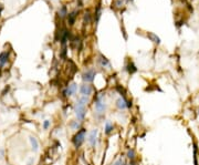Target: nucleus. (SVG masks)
<instances>
[{"mask_svg":"<svg viewBox=\"0 0 199 165\" xmlns=\"http://www.w3.org/2000/svg\"><path fill=\"white\" fill-rule=\"evenodd\" d=\"M89 101H90L89 97H83V95H81L77 99L76 103H75L74 112L77 121H80V122L84 121V119H85V115H86V104L89 103Z\"/></svg>","mask_w":199,"mask_h":165,"instance_id":"1","label":"nucleus"},{"mask_svg":"<svg viewBox=\"0 0 199 165\" xmlns=\"http://www.w3.org/2000/svg\"><path fill=\"white\" fill-rule=\"evenodd\" d=\"M105 95L104 94H97L94 99V109H95V113L97 116L104 115V112L106 110V103H105Z\"/></svg>","mask_w":199,"mask_h":165,"instance_id":"2","label":"nucleus"},{"mask_svg":"<svg viewBox=\"0 0 199 165\" xmlns=\"http://www.w3.org/2000/svg\"><path fill=\"white\" fill-rule=\"evenodd\" d=\"M85 136H86V129H84V127H81L75 133V135L72 139V143H73L75 149H79L82 146V144L85 142Z\"/></svg>","mask_w":199,"mask_h":165,"instance_id":"3","label":"nucleus"},{"mask_svg":"<svg viewBox=\"0 0 199 165\" xmlns=\"http://www.w3.org/2000/svg\"><path fill=\"white\" fill-rule=\"evenodd\" d=\"M115 105L118 110L124 111V110H126V109H130V107H132V103L126 99L124 95H121V97L115 101Z\"/></svg>","mask_w":199,"mask_h":165,"instance_id":"4","label":"nucleus"},{"mask_svg":"<svg viewBox=\"0 0 199 165\" xmlns=\"http://www.w3.org/2000/svg\"><path fill=\"white\" fill-rule=\"evenodd\" d=\"M76 90H77V84L76 83H71L66 87L64 90L62 91V95L64 98H69V97H72L76 93Z\"/></svg>","mask_w":199,"mask_h":165,"instance_id":"5","label":"nucleus"},{"mask_svg":"<svg viewBox=\"0 0 199 165\" xmlns=\"http://www.w3.org/2000/svg\"><path fill=\"white\" fill-rule=\"evenodd\" d=\"M95 75H96V71L93 70V69H89L87 71H85L82 74V80L84 83H91L94 81L95 79Z\"/></svg>","mask_w":199,"mask_h":165,"instance_id":"6","label":"nucleus"},{"mask_svg":"<svg viewBox=\"0 0 199 165\" xmlns=\"http://www.w3.org/2000/svg\"><path fill=\"white\" fill-rule=\"evenodd\" d=\"M80 93L83 97H90L93 93V87L89 83H83L80 85Z\"/></svg>","mask_w":199,"mask_h":165,"instance_id":"7","label":"nucleus"},{"mask_svg":"<svg viewBox=\"0 0 199 165\" xmlns=\"http://www.w3.org/2000/svg\"><path fill=\"white\" fill-rule=\"evenodd\" d=\"M97 129H93L91 130V132L89 133V136H87V142H89V144L91 145L92 148H95V145H96V142H97Z\"/></svg>","mask_w":199,"mask_h":165,"instance_id":"8","label":"nucleus"},{"mask_svg":"<svg viewBox=\"0 0 199 165\" xmlns=\"http://www.w3.org/2000/svg\"><path fill=\"white\" fill-rule=\"evenodd\" d=\"M97 62L102 68H111V62L108 61V59L106 57H104L103 54H100L99 59H97Z\"/></svg>","mask_w":199,"mask_h":165,"instance_id":"9","label":"nucleus"},{"mask_svg":"<svg viewBox=\"0 0 199 165\" xmlns=\"http://www.w3.org/2000/svg\"><path fill=\"white\" fill-rule=\"evenodd\" d=\"M77 13H79L77 10H73L72 12H70V13L67 15V21H69V25H74L75 19H76V17H77Z\"/></svg>","mask_w":199,"mask_h":165,"instance_id":"10","label":"nucleus"},{"mask_svg":"<svg viewBox=\"0 0 199 165\" xmlns=\"http://www.w3.org/2000/svg\"><path fill=\"white\" fill-rule=\"evenodd\" d=\"M29 142L31 144V149H32L33 152H38L39 151V142H38V140L34 136H30L29 138Z\"/></svg>","mask_w":199,"mask_h":165,"instance_id":"11","label":"nucleus"},{"mask_svg":"<svg viewBox=\"0 0 199 165\" xmlns=\"http://www.w3.org/2000/svg\"><path fill=\"white\" fill-rule=\"evenodd\" d=\"M124 69H125V71H127V72H128L130 74H132V73H135V72L137 71V68H136V66H135V64L133 63L132 61H130V62H128V63H127V64L125 66Z\"/></svg>","mask_w":199,"mask_h":165,"instance_id":"12","label":"nucleus"},{"mask_svg":"<svg viewBox=\"0 0 199 165\" xmlns=\"http://www.w3.org/2000/svg\"><path fill=\"white\" fill-rule=\"evenodd\" d=\"M8 58H9L8 52H1L0 53V68H2V66L7 63Z\"/></svg>","mask_w":199,"mask_h":165,"instance_id":"13","label":"nucleus"},{"mask_svg":"<svg viewBox=\"0 0 199 165\" xmlns=\"http://www.w3.org/2000/svg\"><path fill=\"white\" fill-rule=\"evenodd\" d=\"M101 15H102V7H101V5H97L96 8H95V12H94V21H95V23L99 22Z\"/></svg>","mask_w":199,"mask_h":165,"instance_id":"14","label":"nucleus"},{"mask_svg":"<svg viewBox=\"0 0 199 165\" xmlns=\"http://www.w3.org/2000/svg\"><path fill=\"white\" fill-rule=\"evenodd\" d=\"M113 130H114V125L111 123V121H106L105 122V127H104V132L106 135H110L111 133L113 132Z\"/></svg>","mask_w":199,"mask_h":165,"instance_id":"15","label":"nucleus"},{"mask_svg":"<svg viewBox=\"0 0 199 165\" xmlns=\"http://www.w3.org/2000/svg\"><path fill=\"white\" fill-rule=\"evenodd\" d=\"M70 127H71L72 130H74V131H79V130L81 129V122L77 121V120H72V121L70 122Z\"/></svg>","mask_w":199,"mask_h":165,"instance_id":"16","label":"nucleus"},{"mask_svg":"<svg viewBox=\"0 0 199 165\" xmlns=\"http://www.w3.org/2000/svg\"><path fill=\"white\" fill-rule=\"evenodd\" d=\"M67 15H69V12H67V8H66V6H62L61 8L59 9V17H60L61 19L66 18Z\"/></svg>","mask_w":199,"mask_h":165,"instance_id":"17","label":"nucleus"},{"mask_svg":"<svg viewBox=\"0 0 199 165\" xmlns=\"http://www.w3.org/2000/svg\"><path fill=\"white\" fill-rule=\"evenodd\" d=\"M91 12L89 11V10H86L85 11V13H84V17H83V22H84V25H90L91 23Z\"/></svg>","mask_w":199,"mask_h":165,"instance_id":"18","label":"nucleus"},{"mask_svg":"<svg viewBox=\"0 0 199 165\" xmlns=\"http://www.w3.org/2000/svg\"><path fill=\"white\" fill-rule=\"evenodd\" d=\"M126 156H127V158H128L130 161L135 160V156H136V154H135V150H134V149H128V150H127Z\"/></svg>","mask_w":199,"mask_h":165,"instance_id":"19","label":"nucleus"},{"mask_svg":"<svg viewBox=\"0 0 199 165\" xmlns=\"http://www.w3.org/2000/svg\"><path fill=\"white\" fill-rule=\"evenodd\" d=\"M147 37H148V38L150 39V40H152V41L155 42V43H157V44L159 43V42H160V39L158 38L156 34H154V33L148 32V33H147Z\"/></svg>","mask_w":199,"mask_h":165,"instance_id":"20","label":"nucleus"},{"mask_svg":"<svg viewBox=\"0 0 199 165\" xmlns=\"http://www.w3.org/2000/svg\"><path fill=\"white\" fill-rule=\"evenodd\" d=\"M50 125H51L50 120H44V121H43V124H42V127H43V130H48L50 127Z\"/></svg>","mask_w":199,"mask_h":165,"instance_id":"21","label":"nucleus"},{"mask_svg":"<svg viewBox=\"0 0 199 165\" xmlns=\"http://www.w3.org/2000/svg\"><path fill=\"white\" fill-rule=\"evenodd\" d=\"M113 165H126V163H125V161L122 158V157H120V158H118Z\"/></svg>","mask_w":199,"mask_h":165,"instance_id":"22","label":"nucleus"},{"mask_svg":"<svg viewBox=\"0 0 199 165\" xmlns=\"http://www.w3.org/2000/svg\"><path fill=\"white\" fill-rule=\"evenodd\" d=\"M122 3H123V0H117V1H116V6H117V7H121Z\"/></svg>","mask_w":199,"mask_h":165,"instance_id":"23","label":"nucleus"},{"mask_svg":"<svg viewBox=\"0 0 199 165\" xmlns=\"http://www.w3.org/2000/svg\"><path fill=\"white\" fill-rule=\"evenodd\" d=\"M130 165H137V163L135 162V160H133V161H131V162H130Z\"/></svg>","mask_w":199,"mask_h":165,"instance_id":"24","label":"nucleus"},{"mask_svg":"<svg viewBox=\"0 0 199 165\" xmlns=\"http://www.w3.org/2000/svg\"><path fill=\"white\" fill-rule=\"evenodd\" d=\"M2 155H3V152H2V151H0V157H2Z\"/></svg>","mask_w":199,"mask_h":165,"instance_id":"25","label":"nucleus"}]
</instances>
